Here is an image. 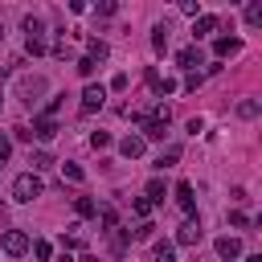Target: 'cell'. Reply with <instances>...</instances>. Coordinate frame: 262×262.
Here are the masks:
<instances>
[{
	"mask_svg": "<svg viewBox=\"0 0 262 262\" xmlns=\"http://www.w3.org/2000/svg\"><path fill=\"white\" fill-rule=\"evenodd\" d=\"M217 25H221V20H217L213 12H201V16L192 20V41H201V37H209V33H213Z\"/></svg>",
	"mask_w": 262,
	"mask_h": 262,
	"instance_id": "obj_9",
	"label": "cell"
},
{
	"mask_svg": "<svg viewBox=\"0 0 262 262\" xmlns=\"http://www.w3.org/2000/svg\"><path fill=\"white\" fill-rule=\"evenodd\" d=\"M213 53H217V61H225V57L242 53V41H237V37H217V41H213Z\"/></svg>",
	"mask_w": 262,
	"mask_h": 262,
	"instance_id": "obj_10",
	"label": "cell"
},
{
	"mask_svg": "<svg viewBox=\"0 0 262 262\" xmlns=\"http://www.w3.org/2000/svg\"><path fill=\"white\" fill-rule=\"evenodd\" d=\"M201 82H205V74H201V70H196V74H184V90H196Z\"/></svg>",
	"mask_w": 262,
	"mask_h": 262,
	"instance_id": "obj_34",
	"label": "cell"
},
{
	"mask_svg": "<svg viewBox=\"0 0 262 262\" xmlns=\"http://www.w3.org/2000/svg\"><path fill=\"white\" fill-rule=\"evenodd\" d=\"M246 25H254V29L262 25V0H250L246 4Z\"/></svg>",
	"mask_w": 262,
	"mask_h": 262,
	"instance_id": "obj_22",
	"label": "cell"
},
{
	"mask_svg": "<svg viewBox=\"0 0 262 262\" xmlns=\"http://www.w3.org/2000/svg\"><path fill=\"white\" fill-rule=\"evenodd\" d=\"M70 53H74V49H70V41H57V45H53V57H61V61H66Z\"/></svg>",
	"mask_w": 262,
	"mask_h": 262,
	"instance_id": "obj_36",
	"label": "cell"
},
{
	"mask_svg": "<svg viewBox=\"0 0 262 262\" xmlns=\"http://www.w3.org/2000/svg\"><path fill=\"white\" fill-rule=\"evenodd\" d=\"M90 147H94V151L111 147V135H106V131H94V135H90Z\"/></svg>",
	"mask_w": 262,
	"mask_h": 262,
	"instance_id": "obj_30",
	"label": "cell"
},
{
	"mask_svg": "<svg viewBox=\"0 0 262 262\" xmlns=\"http://www.w3.org/2000/svg\"><path fill=\"white\" fill-rule=\"evenodd\" d=\"M127 242H131V229H111V250H115V254H123Z\"/></svg>",
	"mask_w": 262,
	"mask_h": 262,
	"instance_id": "obj_21",
	"label": "cell"
},
{
	"mask_svg": "<svg viewBox=\"0 0 262 262\" xmlns=\"http://www.w3.org/2000/svg\"><path fill=\"white\" fill-rule=\"evenodd\" d=\"M20 29H25V37H45V20H41L37 12H29V16L20 20Z\"/></svg>",
	"mask_w": 262,
	"mask_h": 262,
	"instance_id": "obj_15",
	"label": "cell"
},
{
	"mask_svg": "<svg viewBox=\"0 0 262 262\" xmlns=\"http://www.w3.org/2000/svg\"><path fill=\"white\" fill-rule=\"evenodd\" d=\"M0 250H4L8 258L29 254V233H25V229H4V233H0Z\"/></svg>",
	"mask_w": 262,
	"mask_h": 262,
	"instance_id": "obj_2",
	"label": "cell"
},
{
	"mask_svg": "<svg viewBox=\"0 0 262 262\" xmlns=\"http://www.w3.org/2000/svg\"><path fill=\"white\" fill-rule=\"evenodd\" d=\"M29 164H33V172H45V168H53V156H49L45 147H37V151L29 156Z\"/></svg>",
	"mask_w": 262,
	"mask_h": 262,
	"instance_id": "obj_17",
	"label": "cell"
},
{
	"mask_svg": "<svg viewBox=\"0 0 262 262\" xmlns=\"http://www.w3.org/2000/svg\"><path fill=\"white\" fill-rule=\"evenodd\" d=\"M102 102H106V86H102V82H86V90H82V111L94 115Z\"/></svg>",
	"mask_w": 262,
	"mask_h": 262,
	"instance_id": "obj_4",
	"label": "cell"
},
{
	"mask_svg": "<svg viewBox=\"0 0 262 262\" xmlns=\"http://www.w3.org/2000/svg\"><path fill=\"white\" fill-rule=\"evenodd\" d=\"M78 74L90 78V74H94V61H90V57H78Z\"/></svg>",
	"mask_w": 262,
	"mask_h": 262,
	"instance_id": "obj_37",
	"label": "cell"
},
{
	"mask_svg": "<svg viewBox=\"0 0 262 262\" xmlns=\"http://www.w3.org/2000/svg\"><path fill=\"white\" fill-rule=\"evenodd\" d=\"M8 156H12V139H8V135H4V131H0V164H4V160H8Z\"/></svg>",
	"mask_w": 262,
	"mask_h": 262,
	"instance_id": "obj_35",
	"label": "cell"
},
{
	"mask_svg": "<svg viewBox=\"0 0 262 262\" xmlns=\"http://www.w3.org/2000/svg\"><path fill=\"white\" fill-rule=\"evenodd\" d=\"M151 229H156L151 221H139V229H135V237H143V242H147V237H151Z\"/></svg>",
	"mask_w": 262,
	"mask_h": 262,
	"instance_id": "obj_39",
	"label": "cell"
},
{
	"mask_svg": "<svg viewBox=\"0 0 262 262\" xmlns=\"http://www.w3.org/2000/svg\"><path fill=\"white\" fill-rule=\"evenodd\" d=\"M111 90H127V74H115L111 78Z\"/></svg>",
	"mask_w": 262,
	"mask_h": 262,
	"instance_id": "obj_40",
	"label": "cell"
},
{
	"mask_svg": "<svg viewBox=\"0 0 262 262\" xmlns=\"http://www.w3.org/2000/svg\"><path fill=\"white\" fill-rule=\"evenodd\" d=\"M16 90H20V98H25V102H33V98H41V94L49 90V82H45L41 74H25V78L16 82Z\"/></svg>",
	"mask_w": 262,
	"mask_h": 262,
	"instance_id": "obj_3",
	"label": "cell"
},
{
	"mask_svg": "<svg viewBox=\"0 0 262 262\" xmlns=\"http://www.w3.org/2000/svg\"><path fill=\"white\" fill-rule=\"evenodd\" d=\"M0 106H4V94H0Z\"/></svg>",
	"mask_w": 262,
	"mask_h": 262,
	"instance_id": "obj_43",
	"label": "cell"
},
{
	"mask_svg": "<svg viewBox=\"0 0 262 262\" xmlns=\"http://www.w3.org/2000/svg\"><path fill=\"white\" fill-rule=\"evenodd\" d=\"M176 205H180L188 217L196 213V201H192V184H188V180H180V184H176Z\"/></svg>",
	"mask_w": 262,
	"mask_h": 262,
	"instance_id": "obj_13",
	"label": "cell"
},
{
	"mask_svg": "<svg viewBox=\"0 0 262 262\" xmlns=\"http://www.w3.org/2000/svg\"><path fill=\"white\" fill-rule=\"evenodd\" d=\"M25 49H29L33 57H41V53H45L49 45H45V37H25Z\"/></svg>",
	"mask_w": 262,
	"mask_h": 262,
	"instance_id": "obj_28",
	"label": "cell"
},
{
	"mask_svg": "<svg viewBox=\"0 0 262 262\" xmlns=\"http://www.w3.org/2000/svg\"><path fill=\"white\" fill-rule=\"evenodd\" d=\"M29 131H33V139H41V143H49V139H53V135H57L61 127H57V119H49V115H37Z\"/></svg>",
	"mask_w": 262,
	"mask_h": 262,
	"instance_id": "obj_5",
	"label": "cell"
},
{
	"mask_svg": "<svg viewBox=\"0 0 262 262\" xmlns=\"http://www.w3.org/2000/svg\"><path fill=\"white\" fill-rule=\"evenodd\" d=\"M61 176H66L70 184H82V180H86V172H82V168H78L74 160H66V164H61Z\"/></svg>",
	"mask_w": 262,
	"mask_h": 262,
	"instance_id": "obj_20",
	"label": "cell"
},
{
	"mask_svg": "<svg viewBox=\"0 0 262 262\" xmlns=\"http://www.w3.org/2000/svg\"><path fill=\"white\" fill-rule=\"evenodd\" d=\"M213 250H217V258H225V262L242 258V242H237V237H229V233H225V237H217V242H213Z\"/></svg>",
	"mask_w": 262,
	"mask_h": 262,
	"instance_id": "obj_8",
	"label": "cell"
},
{
	"mask_svg": "<svg viewBox=\"0 0 262 262\" xmlns=\"http://www.w3.org/2000/svg\"><path fill=\"white\" fill-rule=\"evenodd\" d=\"M29 246H33V258H37V262H49V258H53V246H49V242L37 237V242H29Z\"/></svg>",
	"mask_w": 262,
	"mask_h": 262,
	"instance_id": "obj_25",
	"label": "cell"
},
{
	"mask_svg": "<svg viewBox=\"0 0 262 262\" xmlns=\"http://www.w3.org/2000/svg\"><path fill=\"white\" fill-rule=\"evenodd\" d=\"M143 196H147L151 205H160V201L168 196V188H164V180H160V176H156V180H147V192H143Z\"/></svg>",
	"mask_w": 262,
	"mask_h": 262,
	"instance_id": "obj_18",
	"label": "cell"
},
{
	"mask_svg": "<svg viewBox=\"0 0 262 262\" xmlns=\"http://www.w3.org/2000/svg\"><path fill=\"white\" fill-rule=\"evenodd\" d=\"M41 192H45V184H41V176H37V172H20V176L12 180V201H20V205L37 201Z\"/></svg>",
	"mask_w": 262,
	"mask_h": 262,
	"instance_id": "obj_1",
	"label": "cell"
},
{
	"mask_svg": "<svg viewBox=\"0 0 262 262\" xmlns=\"http://www.w3.org/2000/svg\"><path fill=\"white\" fill-rule=\"evenodd\" d=\"M74 213H78V217H94V213H98L94 196H74Z\"/></svg>",
	"mask_w": 262,
	"mask_h": 262,
	"instance_id": "obj_19",
	"label": "cell"
},
{
	"mask_svg": "<svg viewBox=\"0 0 262 262\" xmlns=\"http://www.w3.org/2000/svg\"><path fill=\"white\" fill-rule=\"evenodd\" d=\"M176 160H180V147L172 143V147H164V151H160V160H156V168H172Z\"/></svg>",
	"mask_w": 262,
	"mask_h": 262,
	"instance_id": "obj_24",
	"label": "cell"
},
{
	"mask_svg": "<svg viewBox=\"0 0 262 262\" xmlns=\"http://www.w3.org/2000/svg\"><path fill=\"white\" fill-rule=\"evenodd\" d=\"M94 12H98V16H115V12H119V4H115V0H102Z\"/></svg>",
	"mask_w": 262,
	"mask_h": 262,
	"instance_id": "obj_33",
	"label": "cell"
},
{
	"mask_svg": "<svg viewBox=\"0 0 262 262\" xmlns=\"http://www.w3.org/2000/svg\"><path fill=\"white\" fill-rule=\"evenodd\" d=\"M131 213L147 221V213H151V201H147V196H135V201H131Z\"/></svg>",
	"mask_w": 262,
	"mask_h": 262,
	"instance_id": "obj_29",
	"label": "cell"
},
{
	"mask_svg": "<svg viewBox=\"0 0 262 262\" xmlns=\"http://www.w3.org/2000/svg\"><path fill=\"white\" fill-rule=\"evenodd\" d=\"M229 225H233V229H246V225H250V217H246L242 209H233V213H229Z\"/></svg>",
	"mask_w": 262,
	"mask_h": 262,
	"instance_id": "obj_31",
	"label": "cell"
},
{
	"mask_svg": "<svg viewBox=\"0 0 262 262\" xmlns=\"http://www.w3.org/2000/svg\"><path fill=\"white\" fill-rule=\"evenodd\" d=\"M242 262H262V254H246V258H242Z\"/></svg>",
	"mask_w": 262,
	"mask_h": 262,
	"instance_id": "obj_41",
	"label": "cell"
},
{
	"mask_svg": "<svg viewBox=\"0 0 262 262\" xmlns=\"http://www.w3.org/2000/svg\"><path fill=\"white\" fill-rule=\"evenodd\" d=\"M61 98H66V94H53V98H49V106H45V115H49V119L61 111Z\"/></svg>",
	"mask_w": 262,
	"mask_h": 262,
	"instance_id": "obj_38",
	"label": "cell"
},
{
	"mask_svg": "<svg viewBox=\"0 0 262 262\" xmlns=\"http://www.w3.org/2000/svg\"><path fill=\"white\" fill-rule=\"evenodd\" d=\"M258 111H262L258 98H242V102H237V115H242V119H258Z\"/></svg>",
	"mask_w": 262,
	"mask_h": 262,
	"instance_id": "obj_23",
	"label": "cell"
},
{
	"mask_svg": "<svg viewBox=\"0 0 262 262\" xmlns=\"http://www.w3.org/2000/svg\"><path fill=\"white\" fill-rule=\"evenodd\" d=\"M139 127H143V131H139V139H143V143H151V139H164V131H168V123H160V119H151V115H147Z\"/></svg>",
	"mask_w": 262,
	"mask_h": 262,
	"instance_id": "obj_11",
	"label": "cell"
},
{
	"mask_svg": "<svg viewBox=\"0 0 262 262\" xmlns=\"http://www.w3.org/2000/svg\"><path fill=\"white\" fill-rule=\"evenodd\" d=\"M176 246H201V221L188 217L180 229H176Z\"/></svg>",
	"mask_w": 262,
	"mask_h": 262,
	"instance_id": "obj_7",
	"label": "cell"
},
{
	"mask_svg": "<svg viewBox=\"0 0 262 262\" xmlns=\"http://www.w3.org/2000/svg\"><path fill=\"white\" fill-rule=\"evenodd\" d=\"M106 53H111V49H106V41H98V37H94V41H86V57H90L94 66H98V61H106Z\"/></svg>",
	"mask_w": 262,
	"mask_h": 262,
	"instance_id": "obj_16",
	"label": "cell"
},
{
	"mask_svg": "<svg viewBox=\"0 0 262 262\" xmlns=\"http://www.w3.org/2000/svg\"><path fill=\"white\" fill-rule=\"evenodd\" d=\"M176 66H180V70H188V74H196V66H205V53H201V45H188V49H180V53H176Z\"/></svg>",
	"mask_w": 262,
	"mask_h": 262,
	"instance_id": "obj_6",
	"label": "cell"
},
{
	"mask_svg": "<svg viewBox=\"0 0 262 262\" xmlns=\"http://www.w3.org/2000/svg\"><path fill=\"white\" fill-rule=\"evenodd\" d=\"M119 151H123V160H139V156L147 151V143H143L139 135H123V143H119Z\"/></svg>",
	"mask_w": 262,
	"mask_h": 262,
	"instance_id": "obj_12",
	"label": "cell"
},
{
	"mask_svg": "<svg viewBox=\"0 0 262 262\" xmlns=\"http://www.w3.org/2000/svg\"><path fill=\"white\" fill-rule=\"evenodd\" d=\"M156 262H176V246L172 242H156Z\"/></svg>",
	"mask_w": 262,
	"mask_h": 262,
	"instance_id": "obj_26",
	"label": "cell"
},
{
	"mask_svg": "<svg viewBox=\"0 0 262 262\" xmlns=\"http://www.w3.org/2000/svg\"><path fill=\"white\" fill-rule=\"evenodd\" d=\"M0 41H4V20H0Z\"/></svg>",
	"mask_w": 262,
	"mask_h": 262,
	"instance_id": "obj_42",
	"label": "cell"
},
{
	"mask_svg": "<svg viewBox=\"0 0 262 262\" xmlns=\"http://www.w3.org/2000/svg\"><path fill=\"white\" fill-rule=\"evenodd\" d=\"M94 217H98V225H102L106 233H111V229H119V209H115V205H102Z\"/></svg>",
	"mask_w": 262,
	"mask_h": 262,
	"instance_id": "obj_14",
	"label": "cell"
},
{
	"mask_svg": "<svg viewBox=\"0 0 262 262\" xmlns=\"http://www.w3.org/2000/svg\"><path fill=\"white\" fill-rule=\"evenodd\" d=\"M151 45H156L160 53L168 49V25H156V29H151Z\"/></svg>",
	"mask_w": 262,
	"mask_h": 262,
	"instance_id": "obj_27",
	"label": "cell"
},
{
	"mask_svg": "<svg viewBox=\"0 0 262 262\" xmlns=\"http://www.w3.org/2000/svg\"><path fill=\"white\" fill-rule=\"evenodd\" d=\"M180 12H184V16H192V20H196V16H201V4H196V0H184V4H180Z\"/></svg>",
	"mask_w": 262,
	"mask_h": 262,
	"instance_id": "obj_32",
	"label": "cell"
}]
</instances>
